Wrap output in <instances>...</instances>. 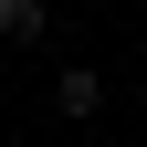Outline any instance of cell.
I'll use <instances>...</instances> for the list:
<instances>
[{"label":"cell","mask_w":147,"mask_h":147,"mask_svg":"<svg viewBox=\"0 0 147 147\" xmlns=\"http://www.w3.org/2000/svg\"><path fill=\"white\" fill-rule=\"evenodd\" d=\"M0 32H11V42H42L53 11H42V0H0Z\"/></svg>","instance_id":"obj_2"},{"label":"cell","mask_w":147,"mask_h":147,"mask_svg":"<svg viewBox=\"0 0 147 147\" xmlns=\"http://www.w3.org/2000/svg\"><path fill=\"white\" fill-rule=\"evenodd\" d=\"M53 116H105V74L95 63H63L53 74Z\"/></svg>","instance_id":"obj_1"}]
</instances>
